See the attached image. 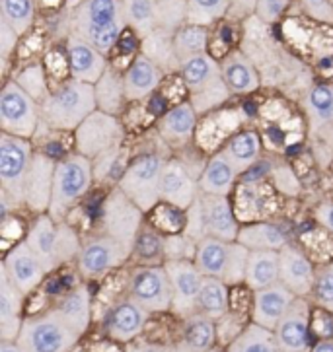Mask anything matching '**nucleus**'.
Wrapping results in <instances>:
<instances>
[{"instance_id":"4468645a","label":"nucleus","mask_w":333,"mask_h":352,"mask_svg":"<svg viewBox=\"0 0 333 352\" xmlns=\"http://www.w3.org/2000/svg\"><path fill=\"white\" fill-rule=\"evenodd\" d=\"M173 290L172 311L180 318L197 314V298L203 284V274L193 261H164Z\"/></svg>"},{"instance_id":"ddd939ff","label":"nucleus","mask_w":333,"mask_h":352,"mask_svg":"<svg viewBox=\"0 0 333 352\" xmlns=\"http://www.w3.org/2000/svg\"><path fill=\"white\" fill-rule=\"evenodd\" d=\"M55 168H57V162L51 156L35 152L28 175H25V183H23V205L35 214L49 212L51 197H53Z\"/></svg>"},{"instance_id":"4c0bfd02","label":"nucleus","mask_w":333,"mask_h":352,"mask_svg":"<svg viewBox=\"0 0 333 352\" xmlns=\"http://www.w3.org/2000/svg\"><path fill=\"white\" fill-rule=\"evenodd\" d=\"M226 257H228V241H222L219 238L201 239L197 243V253L193 263L201 271L203 276H215L222 278L224 276V267H226Z\"/></svg>"},{"instance_id":"473e14b6","label":"nucleus","mask_w":333,"mask_h":352,"mask_svg":"<svg viewBox=\"0 0 333 352\" xmlns=\"http://www.w3.org/2000/svg\"><path fill=\"white\" fill-rule=\"evenodd\" d=\"M94 91H96V102H98L100 111L119 117L121 111L125 109L127 96L123 74L117 69H114L111 65L102 74V78L94 84Z\"/></svg>"},{"instance_id":"13d9d810","label":"nucleus","mask_w":333,"mask_h":352,"mask_svg":"<svg viewBox=\"0 0 333 352\" xmlns=\"http://www.w3.org/2000/svg\"><path fill=\"white\" fill-rule=\"evenodd\" d=\"M255 6H257V0H232L228 16L246 18V16H250V14L255 12Z\"/></svg>"},{"instance_id":"5701e85b","label":"nucleus","mask_w":333,"mask_h":352,"mask_svg":"<svg viewBox=\"0 0 333 352\" xmlns=\"http://www.w3.org/2000/svg\"><path fill=\"white\" fill-rule=\"evenodd\" d=\"M164 74L166 72L144 53L135 55L133 63L127 67L125 74H123L127 102H140V100L149 98L152 91L158 90V86L164 80Z\"/></svg>"},{"instance_id":"412c9836","label":"nucleus","mask_w":333,"mask_h":352,"mask_svg":"<svg viewBox=\"0 0 333 352\" xmlns=\"http://www.w3.org/2000/svg\"><path fill=\"white\" fill-rule=\"evenodd\" d=\"M299 296H294L283 283H275L267 288L255 290L253 296V323L261 325L265 329L275 331L277 323L292 306V302Z\"/></svg>"},{"instance_id":"0eeeda50","label":"nucleus","mask_w":333,"mask_h":352,"mask_svg":"<svg viewBox=\"0 0 333 352\" xmlns=\"http://www.w3.org/2000/svg\"><path fill=\"white\" fill-rule=\"evenodd\" d=\"M78 339L80 335L70 329L53 309L23 319L16 342L23 352H69Z\"/></svg>"},{"instance_id":"4be33fe9","label":"nucleus","mask_w":333,"mask_h":352,"mask_svg":"<svg viewBox=\"0 0 333 352\" xmlns=\"http://www.w3.org/2000/svg\"><path fill=\"white\" fill-rule=\"evenodd\" d=\"M220 70L232 96H248L261 86V76L253 58L240 49H232L222 57Z\"/></svg>"},{"instance_id":"9b49d317","label":"nucleus","mask_w":333,"mask_h":352,"mask_svg":"<svg viewBox=\"0 0 333 352\" xmlns=\"http://www.w3.org/2000/svg\"><path fill=\"white\" fill-rule=\"evenodd\" d=\"M34 154L30 138L0 133V189L18 205L23 203V183Z\"/></svg>"},{"instance_id":"2f4dec72","label":"nucleus","mask_w":333,"mask_h":352,"mask_svg":"<svg viewBox=\"0 0 333 352\" xmlns=\"http://www.w3.org/2000/svg\"><path fill=\"white\" fill-rule=\"evenodd\" d=\"M222 152L241 175L257 164L259 154H261V138L257 135V131L246 129L230 138L222 148Z\"/></svg>"},{"instance_id":"7ed1b4c3","label":"nucleus","mask_w":333,"mask_h":352,"mask_svg":"<svg viewBox=\"0 0 333 352\" xmlns=\"http://www.w3.org/2000/svg\"><path fill=\"white\" fill-rule=\"evenodd\" d=\"M180 74L189 94V102L199 115L217 109L232 96L222 78L220 63L208 51L182 63Z\"/></svg>"},{"instance_id":"680f3d73","label":"nucleus","mask_w":333,"mask_h":352,"mask_svg":"<svg viewBox=\"0 0 333 352\" xmlns=\"http://www.w3.org/2000/svg\"><path fill=\"white\" fill-rule=\"evenodd\" d=\"M310 352H333V341H322L318 342Z\"/></svg>"},{"instance_id":"3c124183","label":"nucleus","mask_w":333,"mask_h":352,"mask_svg":"<svg viewBox=\"0 0 333 352\" xmlns=\"http://www.w3.org/2000/svg\"><path fill=\"white\" fill-rule=\"evenodd\" d=\"M14 80H16L28 94H32L37 102H41L47 94H49L45 84V72L41 69V65H32V67H28V69L22 70L18 76H14Z\"/></svg>"},{"instance_id":"de8ad7c7","label":"nucleus","mask_w":333,"mask_h":352,"mask_svg":"<svg viewBox=\"0 0 333 352\" xmlns=\"http://www.w3.org/2000/svg\"><path fill=\"white\" fill-rule=\"evenodd\" d=\"M197 253V241L187 234H170L164 238L166 261H193Z\"/></svg>"},{"instance_id":"864d4df0","label":"nucleus","mask_w":333,"mask_h":352,"mask_svg":"<svg viewBox=\"0 0 333 352\" xmlns=\"http://www.w3.org/2000/svg\"><path fill=\"white\" fill-rule=\"evenodd\" d=\"M300 8L304 14L318 23L333 25V2L332 0H300Z\"/></svg>"},{"instance_id":"c03bdc74","label":"nucleus","mask_w":333,"mask_h":352,"mask_svg":"<svg viewBox=\"0 0 333 352\" xmlns=\"http://www.w3.org/2000/svg\"><path fill=\"white\" fill-rule=\"evenodd\" d=\"M248 261H250V250L248 248H244L240 241L228 243V257H226V267H224L222 280L228 286L246 284Z\"/></svg>"},{"instance_id":"423d86ee","label":"nucleus","mask_w":333,"mask_h":352,"mask_svg":"<svg viewBox=\"0 0 333 352\" xmlns=\"http://www.w3.org/2000/svg\"><path fill=\"white\" fill-rule=\"evenodd\" d=\"M166 158L160 154H144L133 160L117 179V189L142 210L150 212L160 205V179Z\"/></svg>"},{"instance_id":"1a4fd4ad","label":"nucleus","mask_w":333,"mask_h":352,"mask_svg":"<svg viewBox=\"0 0 333 352\" xmlns=\"http://www.w3.org/2000/svg\"><path fill=\"white\" fill-rule=\"evenodd\" d=\"M142 218H144V212L121 189L115 187L114 191L107 195L104 208H102L104 234L119 241L127 251H131V255H133L138 234L144 226Z\"/></svg>"},{"instance_id":"6e6d98bb","label":"nucleus","mask_w":333,"mask_h":352,"mask_svg":"<svg viewBox=\"0 0 333 352\" xmlns=\"http://www.w3.org/2000/svg\"><path fill=\"white\" fill-rule=\"evenodd\" d=\"M18 39H20V35L16 34L8 23L0 20V57H2L4 72H6V67H8V58L14 53L16 45H18Z\"/></svg>"},{"instance_id":"f8f14e48","label":"nucleus","mask_w":333,"mask_h":352,"mask_svg":"<svg viewBox=\"0 0 333 352\" xmlns=\"http://www.w3.org/2000/svg\"><path fill=\"white\" fill-rule=\"evenodd\" d=\"M131 298L147 311H168L172 309L173 290L170 274L164 265H140L129 280Z\"/></svg>"},{"instance_id":"f257e3e1","label":"nucleus","mask_w":333,"mask_h":352,"mask_svg":"<svg viewBox=\"0 0 333 352\" xmlns=\"http://www.w3.org/2000/svg\"><path fill=\"white\" fill-rule=\"evenodd\" d=\"M41 125L49 131H70L74 133L78 126L98 111L94 84L70 78L58 88L49 91L39 102Z\"/></svg>"},{"instance_id":"7c9ffc66","label":"nucleus","mask_w":333,"mask_h":352,"mask_svg":"<svg viewBox=\"0 0 333 352\" xmlns=\"http://www.w3.org/2000/svg\"><path fill=\"white\" fill-rule=\"evenodd\" d=\"M304 109L310 131H322L333 125V84L320 82L308 88L304 96Z\"/></svg>"},{"instance_id":"79ce46f5","label":"nucleus","mask_w":333,"mask_h":352,"mask_svg":"<svg viewBox=\"0 0 333 352\" xmlns=\"http://www.w3.org/2000/svg\"><path fill=\"white\" fill-rule=\"evenodd\" d=\"M0 20L22 37L35 20V0H0Z\"/></svg>"},{"instance_id":"bf43d9fd","label":"nucleus","mask_w":333,"mask_h":352,"mask_svg":"<svg viewBox=\"0 0 333 352\" xmlns=\"http://www.w3.org/2000/svg\"><path fill=\"white\" fill-rule=\"evenodd\" d=\"M172 349L164 346V344H154V342H137L133 346H129L127 352H170Z\"/></svg>"},{"instance_id":"58836bf2","label":"nucleus","mask_w":333,"mask_h":352,"mask_svg":"<svg viewBox=\"0 0 333 352\" xmlns=\"http://www.w3.org/2000/svg\"><path fill=\"white\" fill-rule=\"evenodd\" d=\"M173 35L175 34L156 30L154 34L140 41V53L152 58L164 72H175V70L180 72L182 69V63L175 55V47H173Z\"/></svg>"},{"instance_id":"cd10ccee","label":"nucleus","mask_w":333,"mask_h":352,"mask_svg":"<svg viewBox=\"0 0 333 352\" xmlns=\"http://www.w3.org/2000/svg\"><path fill=\"white\" fill-rule=\"evenodd\" d=\"M240 177V171L232 166L224 152L220 150L215 156H211L205 168L199 175V191L207 195H222L228 197L234 189V185Z\"/></svg>"},{"instance_id":"8fccbe9b","label":"nucleus","mask_w":333,"mask_h":352,"mask_svg":"<svg viewBox=\"0 0 333 352\" xmlns=\"http://www.w3.org/2000/svg\"><path fill=\"white\" fill-rule=\"evenodd\" d=\"M184 234H187L191 239H195L197 243L201 239L208 238L207 218H205V208H203V203H201V195L197 197L195 203L185 210Z\"/></svg>"},{"instance_id":"09e8293b","label":"nucleus","mask_w":333,"mask_h":352,"mask_svg":"<svg viewBox=\"0 0 333 352\" xmlns=\"http://www.w3.org/2000/svg\"><path fill=\"white\" fill-rule=\"evenodd\" d=\"M314 298L318 306H322L325 311L333 314V263L323 265L316 271V280H314Z\"/></svg>"},{"instance_id":"4d7b16f0","label":"nucleus","mask_w":333,"mask_h":352,"mask_svg":"<svg viewBox=\"0 0 333 352\" xmlns=\"http://www.w3.org/2000/svg\"><path fill=\"white\" fill-rule=\"evenodd\" d=\"M316 220H318V224L323 228V230H327L330 234H333V201H325V203H320L318 208H316Z\"/></svg>"},{"instance_id":"dca6fc26","label":"nucleus","mask_w":333,"mask_h":352,"mask_svg":"<svg viewBox=\"0 0 333 352\" xmlns=\"http://www.w3.org/2000/svg\"><path fill=\"white\" fill-rule=\"evenodd\" d=\"M199 177H193L191 170L180 160H166L160 179L162 203L187 210L199 197Z\"/></svg>"},{"instance_id":"e433bc0d","label":"nucleus","mask_w":333,"mask_h":352,"mask_svg":"<svg viewBox=\"0 0 333 352\" xmlns=\"http://www.w3.org/2000/svg\"><path fill=\"white\" fill-rule=\"evenodd\" d=\"M217 321L203 314H193L185 318V329L182 346L187 352H208L217 342Z\"/></svg>"},{"instance_id":"37998d69","label":"nucleus","mask_w":333,"mask_h":352,"mask_svg":"<svg viewBox=\"0 0 333 352\" xmlns=\"http://www.w3.org/2000/svg\"><path fill=\"white\" fill-rule=\"evenodd\" d=\"M232 0H187V23L213 25L228 16Z\"/></svg>"},{"instance_id":"c9c22d12","label":"nucleus","mask_w":333,"mask_h":352,"mask_svg":"<svg viewBox=\"0 0 333 352\" xmlns=\"http://www.w3.org/2000/svg\"><path fill=\"white\" fill-rule=\"evenodd\" d=\"M197 311L215 321L228 316V284L222 278L203 276V284L197 298Z\"/></svg>"},{"instance_id":"aec40b11","label":"nucleus","mask_w":333,"mask_h":352,"mask_svg":"<svg viewBox=\"0 0 333 352\" xmlns=\"http://www.w3.org/2000/svg\"><path fill=\"white\" fill-rule=\"evenodd\" d=\"M281 255V271L279 283H283L288 290L299 298H306L314 290L316 269L312 261L294 245H285L279 251Z\"/></svg>"},{"instance_id":"b1692460","label":"nucleus","mask_w":333,"mask_h":352,"mask_svg":"<svg viewBox=\"0 0 333 352\" xmlns=\"http://www.w3.org/2000/svg\"><path fill=\"white\" fill-rule=\"evenodd\" d=\"M149 314L133 298L123 300L109 311L105 319V333L119 342H131L142 333Z\"/></svg>"},{"instance_id":"0e129e2a","label":"nucleus","mask_w":333,"mask_h":352,"mask_svg":"<svg viewBox=\"0 0 333 352\" xmlns=\"http://www.w3.org/2000/svg\"><path fill=\"white\" fill-rule=\"evenodd\" d=\"M208 352H219V351H217V349H211V351H208Z\"/></svg>"},{"instance_id":"a878e982","label":"nucleus","mask_w":333,"mask_h":352,"mask_svg":"<svg viewBox=\"0 0 333 352\" xmlns=\"http://www.w3.org/2000/svg\"><path fill=\"white\" fill-rule=\"evenodd\" d=\"M197 117L199 113L195 111V107L191 105V102L178 103L173 105L172 109H168L166 113L162 115V119L158 121V131L160 137L173 146H184L187 144L197 126Z\"/></svg>"},{"instance_id":"393cba45","label":"nucleus","mask_w":333,"mask_h":352,"mask_svg":"<svg viewBox=\"0 0 333 352\" xmlns=\"http://www.w3.org/2000/svg\"><path fill=\"white\" fill-rule=\"evenodd\" d=\"M201 195V203L205 208V218H207L208 236L219 238L222 241H236L240 234V222L236 218V212L232 208L228 197L222 195Z\"/></svg>"},{"instance_id":"a211bd4d","label":"nucleus","mask_w":333,"mask_h":352,"mask_svg":"<svg viewBox=\"0 0 333 352\" xmlns=\"http://www.w3.org/2000/svg\"><path fill=\"white\" fill-rule=\"evenodd\" d=\"M275 339L281 352H308L310 346V306L297 298L275 327Z\"/></svg>"},{"instance_id":"a18cd8bd","label":"nucleus","mask_w":333,"mask_h":352,"mask_svg":"<svg viewBox=\"0 0 333 352\" xmlns=\"http://www.w3.org/2000/svg\"><path fill=\"white\" fill-rule=\"evenodd\" d=\"M187 23V0H158V30L175 34Z\"/></svg>"},{"instance_id":"39448f33","label":"nucleus","mask_w":333,"mask_h":352,"mask_svg":"<svg viewBox=\"0 0 333 352\" xmlns=\"http://www.w3.org/2000/svg\"><path fill=\"white\" fill-rule=\"evenodd\" d=\"M94 177L92 160L82 156L78 152L69 154L57 162L55 182H53V197L49 206V216L57 222H65L72 210V206L88 193Z\"/></svg>"},{"instance_id":"6ab92c4d","label":"nucleus","mask_w":333,"mask_h":352,"mask_svg":"<svg viewBox=\"0 0 333 352\" xmlns=\"http://www.w3.org/2000/svg\"><path fill=\"white\" fill-rule=\"evenodd\" d=\"M67 57H69L70 78L88 84H96L109 67L107 55L98 51L86 39H82L80 35L70 32L67 35Z\"/></svg>"},{"instance_id":"2eb2a0df","label":"nucleus","mask_w":333,"mask_h":352,"mask_svg":"<svg viewBox=\"0 0 333 352\" xmlns=\"http://www.w3.org/2000/svg\"><path fill=\"white\" fill-rule=\"evenodd\" d=\"M0 267L6 271L14 286L23 294H30L32 290H35L43 280V276L49 273L45 263L39 259V255L30 248L25 239L16 243L8 251V255L4 257Z\"/></svg>"},{"instance_id":"f704fd0d","label":"nucleus","mask_w":333,"mask_h":352,"mask_svg":"<svg viewBox=\"0 0 333 352\" xmlns=\"http://www.w3.org/2000/svg\"><path fill=\"white\" fill-rule=\"evenodd\" d=\"M127 28L142 41L158 30V0H121Z\"/></svg>"},{"instance_id":"6e6552de","label":"nucleus","mask_w":333,"mask_h":352,"mask_svg":"<svg viewBox=\"0 0 333 352\" xmlns=\"http://www.w3.org/2000/svg\"><path fill=\"white\" fill-rule=\"evenodd\" d=\"M41 125L39 102L16 80H8L0 91V131L14 137L32 138Z\"/></svg>"},{"instance_id":"20e7f679","label":"nucleus","mask_w":333,"mask_h":352,"mask_svg":"<svg viewBox=\"0 0 333 352\" xmlns=\"http://www.w3.org/2000/svg\"><path fill=\"white\" fill-rule=\"evenodd\" d=\"M25 241L45 263L49 273L55 271L58 265L70 261L72 257H78L82 250L78 234L67 222H57L55 218H51L49 212L37 214L32 228L28 230Z\"/></svg>"},{"instance_id":"5fc2aeb1","label":"nucleus","mask_w":333,"mask_h":352,"mask_svg":"<svg viewBox=\"0 0 333 352\" xmlns=\"http://www.w3.org/2000/svg\"><path fill=\"white\" fill-rule=\"evenodd\" d=\"M121 156H123V148H114V150H109V152H105L102 156H98L96 160H92L94 164V177L96 179H100V182H104L107 179L114 170L117 168V164L121 162Z\"/></svg>"},{"instance_id":"c85d7f7f","label":"nucleus","mask_w":333,"mask_h":352,"mask_svg":"<svg viewBox=\"0 0 333 352\" xmlns=\"http://www.w3.org/2000/svg\"><path fill=\"white\" fill-rule=\"evenodd\" d=\"M58 318L63 319L70 329L78 335H84L90 319H92V296L86 286H76L74 290H70L69 294L61 300V304L55 307Z\"/></svg>"},{"instance_id":"ea45409f","label":"nucleus","mask_w":333,"mask_h":352,"mask_svg":"<svg viewBox=\"0 0 333 352\" xmlns=\"http://www.w3.org/2000/svg\"><path fill=\"white\" fill-rule=\"evenodd\" d=\"M226 352H281V349L273 331L252 323L230 341Z\"/></svg>"},{"instance_id":"49530a36","label":"nucleus","mask_w":333,"mask_h":352,"mask_svg":"<svg viewBox=\"0 0 333 352\" xmlns=\"http://www.w3.org/2000/svg\"><path fill=\"white\" fill-rule=\"evenodd\" d=\"M133 255H137L140 261L149 263V265H158V259H164V238L158 236L154 230H140L135 248H133Z\"/></svg>"},{"instance_id":"bb28decb","label":"nucleus","mask_w":333,"mask_h":352,"mask_svg":"<svg viewBox=\"0 0 333 352\" xmlns=\"http://www.w3.org/2000/svg\"><path fill=\"white\" fill-rule=\"evenodd\" d=\"M23 296L25 294L14 286L6 271L0 267V341L18 339L23 323L20 318Z\"/></svg>"},{"instance_id":"f03ea898","label":"nucleus","mask_w":333,"mask_h":352,"mask_svg":"<svg viewBox=\"0 0 333 352\" xmlns=\"http://www.w3.org/2000/svg\"><path fill=\"white\" fill-rule=\"evenodd\" d=\"M127 28L121 0H80L70 14V34L107 55Z\"/></svg>"},{"instance_id":"052dcab7","label":"nucleus","mask_w":333,"mask_h":352,"mask_svg":"<svg viewBox=\"0 0 333 352\" xmlns=\"http://www.w3.org/2000/svg\"><path fill=\"white\" fill-rule=\"evenodd\" d=\"M0 352H23L16 341H0Z\"/></svg>"},{"instance_id":"c756f323","label":"nucleus","mask_w":333,"mask_h":352,"mask_svg":"<svg viewBox=\"0 0 333 352\" xmlns=\"http://www.w3.org/2000/svg\"><path fill=\"white\" fill-rule=\"evenodd\" d=\"M244 248L250 251H281L285 245H288V234L285 228L279 226L275 222H252L240 228L238 239Z\"/></svg>"},{"instance_id":"e2e57ef3","label":"nucleus","mask_w":333,"mask_h":352,"mask_svg":"<svg viewBox=\"0 0 333 352\" xmlns=\"http://www.w3.org/2000/svg\"><path fill=\"white\" fill-rule=\"evenodd\" d=\"M170 352H187V351H185L184 346H175V349H172Z\"/></svg>"},{"instance_id":"f3484780","label":"nucleus","mask_w":333,"mask_h":352,"mask_svg":"<svg viewBox=\"0 0 333 352\" xmlns=\"http://www.w3.org/2000/svg\"><path fill=\"white\" fill-rule=\"evenodd\" d=\"M131 255L119 241H115L109 236H98L90 238L82 243L80 255H78V269L82 276L86 278H96L100 274L111 271L119 267Z\"/></svg>"},{"instance_id":"9d476101","label":"nucleus","mask_w":333,"mask_h":352,"mask_svg":"<svg viewBox=\"0 0 333 352\" xmlns=\"http://www.w3.org/2000/svg\"><path fill=\"white\" fill-rule=\"evenodd\" d=\"M123 138L125 129L119 117L98 109L74 131V146L78 154L96 160L105 152L121 146Z\"/></svg>"},{"instance_id":"72a5a7b5","label":"nucleus","mask_w":333,"mask_h":352,"mask_svg":"<svg viewBox=\"0 0 333 352\" xmlns=\"http://www.w3.org/2000/svg\"><path fill=\"white\" fill-rule=\"evenodd\" d=\"M279 271H281L279 251H250V261H248V271H246V286H250L253 292L267 288L271 284L279 283Z\"/></svg>"},{"instance_id":"603ef678","label":"nucleus","mask_w":333,"mask_h":352,"mask_svg":"<svg viewBox=\"0 0 333 352\" xmlns=\"http://www.w3.org/2000/svg\"><path fill=\"white\" fill-rule=\"evenodd\" d=\"M290 6V0H257L255 6V18L265 25H273L281 20V16Z\"/></svg>"},{"instance_id":"a19ab883","label":"nucleus","mask_w":333,"mask_h":352,"mask_svg":"<svg viewBox=\"0 0 333 352\" xmlns=\"http://www.w3.org/2000/svg\"><path fill=\"white\" fill-rule=\"evenodd\" d=\"M173 47L180 63L207 53L208 47V28L195 25V23H184L175 35H173Z\"/></svg>"}]
</instances>
